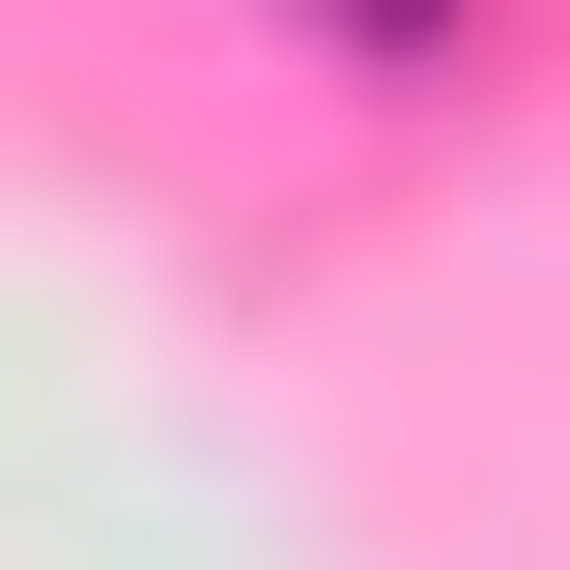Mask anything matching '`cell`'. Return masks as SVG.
<instances>
[{
  "mask_svg": "<svg viewBox=\"0 0 570 570\" xmlns=\"http://www.w3.org/2000/svg\"><path fill=\"white\" fill-rule=\"evenodd\" d=\"M285 29H314V58H371V86H428L456 29H485V0H285Z\"/></svg>",
  "mask_w": 570,
  "mask_h": 570,
  "instance_id": "cell-1",
  "label": "cell"
}]
</instances>
